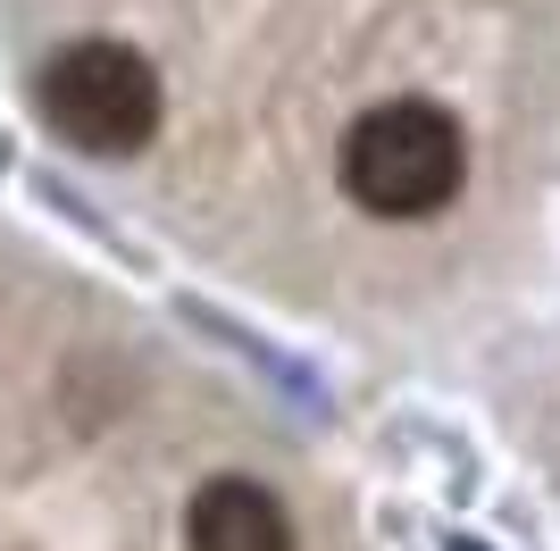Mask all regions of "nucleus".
Masks as SVG:
<instances>
[{
    "mask_svg": "<svg viewBox=\"0 0 560 551\" xmlns=\"http://www.w3.org/2000/svg\"><path fill=\"white\" fill-rule=\"evenodd\" d=\"M468 176V142L460 117L435 109V101H376L369 117H351L343 151H335V184H343L351 209L369 218H435V209L460 192Z\"/></svg>",
    "mask_w": 560,
    "mask_h": 551,
    "instance_id": "f257e3e1",
    "label": "nucleus"
},
{
    "mask_svg": "<svg viewBox=\"0 0 560 551\" xmlns=\"http://www.w3.org/2000/svg\"><path fill=\"white\" fill-rule=\"evenodd\" d=\"M34 101H43L50 134L75 142V151H93V160L142 151V142L160 134V109H167L160 68H151L135 43H109V34L59 50L43 68V84H34Z\"/></svg>",
    "mask_w": 560,
    "mask_h": 551,
    "instance_id": "f03ea898",
    "label": "nucleus"
},
{
    "mask_svg": "<svg viewBox=\"0 0 560 551\" xmlns=\"http://www.w3.org/2000/svg\"><path fill=\"white\" fill-rule=\"evenodd\" d=\"M185 543L192 551H293V518L268 484L252 477H210L185 509Z\"/></svg>",
    "mask_w": 560,
    "mask_h": 551,
    "instance_id": "7ed1b4c3",
    "label": "nucleus"
},
{
    "mask_svg": "<svg viewBox=\"0 0 560 551\" xmlns=\"http://www.w3.org/2000/svg\"><path fill=\"white\" fill-rule=\"evenodd\" d=\"M444 551H486V543H477V535H452V543Z\"/></svg>",
    "mask_w": 560,
    "mask_h": 551,
    "instance_id": "20e7f679",
    "label": "nucleus"
}]
</instances>
